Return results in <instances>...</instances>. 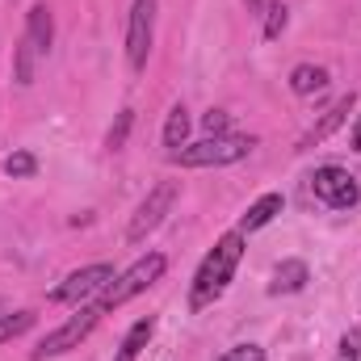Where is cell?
Masks as SVG:
<instances>
[{
    "label": "cell",
    "mask_w": 361,
    "mask_h": 361,
    "mask_svg": "<svg viewBox=\"0 0 361 361\" xmlns=\"http://www.w3.org/2000/svg\"><path fill=\"white\" fill-rule=\"evenodd\" d=\"M240 257H244V231H227V235L206 252L202 269L193 277V290H189V307H193V311H202V307H210L214 298H223V290H227L231 273L240 265Z\"/></svg>",
    "instance_id": "cell-1"
},
{
    "label": "cell",
    "mask_w": 361,
    "mask_h": 361,
    "mask_svg": "<svg viewBox=\"0 0 361 361\" xmlns=\"http://www.w3.org/2000/svg\"><path fill=\"white\" fill-rule=\"evenodd\" d=\"M257 147V139L248 135H206L202 143H185L180 152H173V164L185 169H219V164H235Z\"/></svg>",
    "instance_id": "cell-2"
},
{
    "label": "cell",
    "mask_w": 361,
    "mask_h": 361,
    "mask_svg": "<svg viewBox=\"0 0 361 361\" xmlns=\"http://www.w3.org/2000/svg\"><path fill=\"white\" fill-rule=\"evenodd\" d=\"M164 269H169V261L160 257V252H147V257H139L135 265L126 273H118L105 290H101V311H114V307H122V302H130L135 294H143L147 286H156L160 277H164Z\"/></svg>",
    "instance_id": "cell-3"
},
{
    "label": "cell",
    "mask_w": 361,
    "mask_h": 361,
    "mask_svg": "<svg viewBox=\"0 0 361 361\" xmlns=\"http://www.w3.org/2000/svg\"><path fill=\"white\" fill-rule=\"evenodd\" d=\"M173 202H177V180H160V185L143 197V206L135 210V219H130V227H126V240H130V244H143V240L164 223V214L173 210Z\"/></svg>",
    "instance_id": "cell-4"
},
{
    "label": "cell",
    "mask_w": 361,
    "mask_h": 361,
    "mask_svg": "<svg viewBox=\"0 0 361 361\" xmlns=\"http://www.w3.org/2000/svg\"><path fill=\"white\" fill-rule=\"evenodd\" d=\"M97 319H101V307H80V315H72L68 324H59L55 332H47V336H42V345L34 349V361L59 357V353L76 349V345L89 336L92 328H97Z\"/></svg>",
    "instance_id": "cell-5"
},
{
    "label": "cell",
    "mask_w": 361,
    "mask_h": 361,
    "mask_svg": "<svg viewBox=\"0 0 361 361\" xmlns=\"http://www.w3.org/2000/svg\"><path fill=\"white\" fill-rule=\"evenodd\" d=\"M152 34H156V0H135L130 4V21H126V59H130L135 72L147 68Z\"/></svg>",
    "instance_id": "cell-6"
},
{
    "label": "cell",
    "mask_w": 361,
    "mask_h": 361,
    "mask_svg": "<svg viewBox=\"0 0 361 361\" xmlns=\"http://www.w3.org/2000/svg\"><path fill=\"white\" fill-rule=\"evenodd\" d=\"M311 193H315L324 206H332V210H349V206L361 202L357 180L349 177V169H336V164H328V169H319V173L311 177Z\"/></svg>",
    "instance_id": "cell-7"
},
{
    "label": "cell",
    "mask_w": 361,
    "mask_h": 361,
    "mask_svg": "<svg viewBox=\"0 0 361 361\" xmlns=\"http://www.w3.org/2000/svg\"><path fill=\"white\" fill-rule=\"evenodd\" d=\"M114 281V265H89V269H76L63 277V286L51 290V302H80L97 290H105Z\"/></svg>",
    "instance_id": "cell-8"
},
{
    "label": "cell",
    "mask_w": 361,
    "mask_h": 361,
    "mask_svg": "<svg viewBox=\"0 0 361 361\" xmlns=\"http://www.w3.org/2000/svg\"><path fill=\"white\" fill-rule=\"evenodd\" d=\"M349 109H353V92H345V97H341V101H336L324 118H319V126H311V130L302 135V143H298V147H315V143H324V139H328V135H332L345 118H349Z\"/></svg>",
    "instance_id": "cell-9"
},
{
    "label": "cell",
    "mask_w": 361,
    "mask_h": 361,
    "mask_svg": "<svg viewBox=\"0 0 361 361\" xmlns=\"http://www.w3.org/2000/svg\"><path fill=\"white\" fill-rule=\"evenodd\" d=\"M25 38L34 42V51H38V55H47V51H51V42H55V21H51V8H47V4H34V8H30Z\"/></svg>",
    "instance_id": "cell-10"
},
{
    "label": "cell",
    "mask_w": 361,
    "mask_h": 361,
    "mask_svg": "<svg viewBox=\"0 0 361 361\" xmlns=\"http://www.w3.org/2000/svg\"><path fill=\"white\" fill-rule=\"evenodd\" d=\"M281 193H265V197H257L252 206H248V214L240 219V231H261L265 223H273L277 214H281Z\"/></svg>",
    "instance_id": "cell-11"
},
{
    "label": "cell",
    "mask_w": 361,
    "mask_h": 361,
    "mask_svg": "<svg viewBox=\"0 0 361 361\" xmlns=\"http://www.w3.org/2000/svg\"><path fill=\"white\" fill-rule=\"evenodd\" d=\"M311 281V269H307V261H281L277 273H273V294H298L302 286Z\"/></svg>",
    "instance_id": "cell-12"
},
{
    "label": "cell",
    "mask_w": 361,
    "mask_h": 361,
    "mask_svg": "<svg viewBox=\"0 0 361 361\" xmlns=\"http://www.w3.org/2000/svg\"><path fill=\"white\" fill-rule=\"evenodd\" d=\"M152 332H156V319H139L126 336H122V345H118V353L114 361H135L143 349H147V341H152Z\"/></svg>",
    "instance_id": "cell-13"
},
{
    "label": "cell",
    "mask_w": 361,
    "mask_h": 361,
    "mask_svg": "<svg viewBox=\"0 0 361 361\" xmlns=\"http://www.w3.org/2000/svg\"><path fill=\"white\" fill-rule=\"evenodd\" d=\"M290 89L298 92V97H311V92L328 89V68H319V63H298V68L290 72Z\"/></svg>",
    "instance_id": "cell-14"
},
{
    "label": "cell",
    "mask_w": 361,
    "mask_h": 361,
    "mask_svg": "<svg viewBox=\"0 0 361 361\" xmlns=\"http://www.w3.org/2000/svg\"><path fill=\"white\" fill-rule=\"evenodd\" d=\"M185 139H189V109L185 105H173L169 109V122H164V147H169V156L185 147Z\"/></svg>",
    "instance_id": "cell-15"
},
{
    "label": "cell",
    "mask_w": 361,
    "mask_h": 361,
    "mask_svg": "<svg viewBox=\"0 0 361 361\" xmlns=\"http://www.w3.org/2000/svg\"><path fill=\"white\" fill-rule=\"evenodd\" d=\"M34 42L30 38H21L17 42V85H34Z\"/></svg>",
    "instance_id": "cell-16"
},
{
    "label": "cell",
    "mask_w": 361,
    "mask_h": 361,
    "mask_svg": "<svg viewBox=\"0 0 361 361\" xmlns=\"http://www.w3.org/2000/svg\"><path fill=\"white\" fill-rule=\"evenodd\" d=\"M34 328V311H17V315H0V341H13L21 332Z\"/></svg>",
    "instance_id": "cell-17"
},
{
    "label": "cell",
    "mask_w": 361,
    "mask_h": 361,
    "mask_svg": "<svg viewBox=\"0 0 361 361\" xmlns=\"http://www.w3.org/2000/svg\"><path fill=\"white\" fill-rule=\"evenodd\" d=\"M130 126H135V109H122V114H118V122L109 126V139H105V147H109V152L126 147V135H130Z\"/></svg>",
    "instance_id": "cell-18"
},
{
    "label": "cell",
    "mask_w": 361,
    "mask_h": 361,
    "mask_svg": "<svg viewBox=\"0 0 361 361\" xmlns=\"http://www.w3.org/2000/svg\"><path fill=\"white\" fill-rule=\"evenodd\" d=\"M4 173H8V177H34V173H38V160H34V156H30V152H13V156H4Z\"/></svg>",
    "instance_id": "cell-19"
},
{
    "label": "cell",
    "mask_w": 361,
    "mask_h": 361,
    "mask_svg": "<svg viewBox=\"0 0 361 361\" xmlns=\"http://www.w3.org/2000/svg\"><path fill=\"white\" fill-rule=\"evenodd\" d=\"M286 21H290V8L286 4H269L265 8V38H281V30H286Z\"/></svg>",
    "instance_id": "cell-20"
},
{
    "label": "cell",
    "mask_w": 361,
    "mask_h": 361,
    "mask_svg": "<svg viewBox=\"0 0 361 361\" xmlns=\"http://www.w3.org/2000/svg\"><path fill=\"white\" fill-rule=\"evenodd\" d=\"M214 361H265V349H257V345H235V349L219 353Z\"/></svg>",
    "instance_id": "cell-21"
},
{
    "label": "cell",
    "mask_w": 361,
    "mask_h": 361,
    "mask_svg": "<svg viewBox=\"0 0 361 361\" xmlns=\"http://www.w3.org/2000/svg\"><path fill=\"white\" fill-rule=\"evenodd\" d=\"M202 126H206V135H227V126H231V114H223V109H210V114L202 118Z\"/></svg>",
    "instance_id": "cell-22"
},
{
    "label": "cell",
    "mask_w": 361,
    "mask_h": 361,
    "mask_svg": "<svg viewBox=\"0 0 361 361\" xmlns=\"http://www.w3.org/2000/svg\"><path fill=\"white\" fill-rule=\"evenodd\" d=\"M336 361H361V332H349L345 341H341V353Z\"/></svg>",
    "instance_id": "cell-23"
},
{
    "label": "cell",
    "mask_w": 361,
    "mask_h": 361,
    "mask_svg": "<svg viewBox=\"0 0 361 361\" xmlns=\"http://www.w3.org/2000/svg\"><path fill=\"white\" fill-rule=\"evenodd\" d=\"M349 147H357V152H361V114H357V126H353V139H349Z\"/></svg>",
    "instance_id": "cell-24"
}]
</instances>
